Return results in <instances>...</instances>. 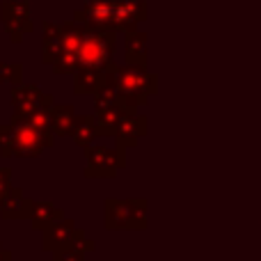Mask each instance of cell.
<instances>
[{"label":"cell","mask_w":261,"mask_h":261,"mask_svg":"<svg viewBox=\"0 0 261 261\" xmlns=\"http://www.w3.org/2000/svg\"><path fill=\"white\" fill-rule=\"evenodd\" d=\"M96 133H99V128L92 124V119H78V122H73L71 135L76 138V142L81 147H90L92 140L96 138Z\"/></svg>","instance_id":"11"},{"label":"cell","mask_w":261,"mask_h":261,"mask_svg":"<svg viewBox=\"0 0 261 261\" xmlns=\"http://www.w3.org/2000/svg\"><path fill=\"white\" fill-rule=\"evenodd\" d=\"M28 218L32 220V227H35V229H46V227H50L55 220H60V218H64V216L60 208L53 206V204H35L32 202L30 216Z\"/></svg>","instance_id":"9"},{"label":"cell","mask_w":261,"mask_h":261,"mask_svg":"<svg viewBox=\"0 0 261 261\" xmlns=\"http://www.w3.org/2000/svg\"><path fill=\"white\" fill-rule=\"evenodd\" d=\"M126 165L124 161V149L113 151V149L106 147H90L87 149V172L85 174L90 179L94 176H115L117 170Z\"/></svg>","instance_id":"3"},{"label":"cell","mask_w":261,"mask_h":261,"mask_svg":"<svg viewBox=\"0 0 261 261\" xmlns=\"http://www.w3.org/2000/svg\"><path fill=\"white\" fill-rule=\"evenodd\" d=\"M147 199H106L103 225L110 231H135L147 229Z\"/></svg>","instance_id":"2"},{"label":"cell","mask_w":261,"mask_h":261,"mask_svg":"<svg viewBox=\"0 0 261 261\" xmlns=\"http://www.w3.org/2000/svg\"><path fill=\"white\" fill-rule=\"evenodd\" d=\"M53 254H55V261H85V252L81 248H76V245H69V248L58 250Z\"/></svg>","instance_id":"13"},{"label":"cell","mask_w":261,"mask_h":261,"mask_svg":"<svg viewBox=\"0 0 261 261\" xmlns=\"http://www.w3.org/2000/svg\"><path fill=\"white\" fill-rule=\"evenodd\" d=\"M3 23L5 30L12 35L14 41H21V35L30 30V18H28L25 3H3Z\"/></svg>","instance_id":"6"},{"label":"cell","mask_w":261,"mask_h":261,"mask_svg":"<svg viewBox=\"0 0 261 261\" xmlns=\"http://www.w3.org/2000/svg\"><path fill=\"white\" fill-rule=\"evenodd\" d=\"M14 108H16V115H28L32 110H39V108H48L50 106V96H44L39 92V87H14Z\"/></svg>","instance_id":"7"},{"label":"cell","mask_w":261,"mask_h":261,"mask_svg":"<svg viewBox=\"0 0 261 261\" xmlns=\"http://www.w3.org/2000/svg\"><path fill=\"white\" fill-rule=\"evenodd\" d=\"M50 130H39L23 119L14 117L12 126H0V151L3 156H39L50 147Z\"/></svg>","instance_id":"1"},{"label":"cell","mask_w":261,"mask_h":261,"mask_svg":"<svg viewBox=\"0 0 261 261\" xmlns=\"http://www.w3.org/2000/svg\"><path fill=\"white\" fill-rule=\"evenodd\" d=\"M110 58V37L94 32V35H83V41L76 50V64L81 67H101L103 62H108Z\"/></svg>","instance_id":"4"},{"label":"cell","mask_w":261,"mask_h":261,"mask_svg":"<svg viewBox=\"0 0 261 261\" xmlns=\"http://www.w3.org/2000/svg\"><path fill=\"white\" fill-rule=\"evenodd\" d=\"M9 176H12V172H9L7 167H3V170H0V204L5 202V197H7L9 190H12V186H9Z\"/></svg>","instance_id":"14"},{"label":"cell","mask_w":261,"mask_h":261,"mask_svg":"<svg viewBox=\"0 0 261 261\" xmlns=\"http://www.w3.org/2000/svg\"><path fill=\"white\" fill-rule=\"evenodd\" d=\"M0 206H3V218H28L32 202L25 199V195L21 190H9V195L5 197V202Z\"/></svg>","instance_id":"8"},{"label":"cell","mask_w":261,"mask_h":261,"mask_svg":"<svg viewBox=\"0 0 261 261\" xmlns=\"http://www.w3.org/2000/svg\"><path fill=\"white\" fill-rule=\"evenodd\" d=\"M73 113L69 106H58V108L50 110V128L60 135H69L73 128Z\"/></svg>","instance_id":"10"},{"label":"cell","mask_w":261,"mask_h":261,"mask_svg":"<svg viewBox=\"0 0 261 261\" xmlns=\"http://www.w3.org/2000/svg\"><path fill=\"white\" fill-rule=\"evenodd\" d=\"M21 81V64H0V83H16Z\"/></svg>","instance_id":"12"},{"label":"cell","mask_w":261,"mask_h":261,"mask_svg":"<svg viewBox=\"0 0 261 261\" xmlns=\"http://www.w3.org/2000/svg\"><path fill=\"white\" fill-rule=\"evenodd\" d=\"M78 234H81V229L76 227V222L69 220V218H60L44 229V250L58 252V250L69 248V245L76 243Z\"/></svg>","instance_id":"5"}]
</instances>
